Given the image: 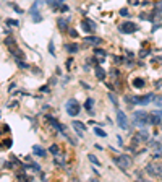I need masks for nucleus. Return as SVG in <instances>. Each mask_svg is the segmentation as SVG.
Segmentation results:
<instances>
[{"label": "nucleus", "mask_w": 162, "mask_h": 182, "mask_svg": "<svg viewBox=\"0 0 162 182\" xmlns=\"http://www.w3.org/2000/svg\"><path fill=\"white\" fill-rule=\"evenodd\" d=\"M96 77H97V80H105V70L102 68V67H96Z\"/></svg>", "instance_id": "nucleus-15"}, {"label": "nucleus", "mask_w": 162, "mask_h": 182, "mask_svg": "<svg viewBox=\"0 0 162 182\" xmlns=\"http://www.w3.org/2000/svg\"><path fill=\"white\" fill-rule=\"evenodd\" d=\"M84 41L88 42V44H101V37H96V36H88V37H84Z\"/></svg>", "instance_id": "nucleus-14"}, {"label": "nucleus", "mask_w": 162, "mask_h": 182, "mask_svg": "<svg viewBox=\"0 0 162 182\" xmlns=\"http://www.w3.org/2000/svg\"><path fill=\"white\" fill-rule=\"evenodd\" d=\"M128 2H130L131 5H136V3H138V0H128Z\"/></svg>", "instance_id": "nucleus-31"}, {"label": "nucleus", "mask_w": 162, "mask_h": 182, "mask_svg": "<svg viewBox=\"0 0 162 182\" xmlns=\"http://www.w3.org/2000/svg\"><path fill=\"white\" fill-rule=\"evenodd\" d=\"M58 2H60V3H63V2H65V0H58Z\"/></svg>", "instance_id": "nucleus-32"}, {"label": "nucleus", "mask_w": 162, "mask_h": 182, "mask_svg": "<svg viewBox=\"0 0 162 182\" xmlns=\"http://www.w3.org/2000/svg\"><path fill=\"white\" fill-rule=\"evenodd\" d=\"M71 127L75 128V130H76V133H78L80 136H83V135H84L86 125L83 124V122H80V120H73V122H71Z\"/></svg>", "instance_id": "nucleus-11"}, {"label": "nucleus", "mask_w": 162, "mask_h": 182, "mask_svg": "<svg viewBox=\"0 0 162 182\" xmlns=\"http://www.w3.org/2000/svg\"><path fill=\"white\" fill-rule=\"evenodd\" d=\"M146 172L152 176V177H161L162 176V164H156V163H151V164L146 166Z\"/></svg>", "instance_id": "nucleus-4"}, {"label": "nucleus", "mask_w": 162, "mask_h": 182, "mask_svg": "<svg viewBox=\"0 0 162 182\" xmlns=\"http://www.w3.org/2000/svg\"><path fill=\"white\" fill-rule=\"evenodd\" d=\"M65 49H67V52H71V54H75V52H78L80 46L73 42V44H67V46H65Z\"/></svg>", "instance_id": "nucleus-16"}, {"label": "nucleus", "mask_w": 162, "mask_h": 182, "mask_svg": "<svg viewBox=\"0 0 162 182\" xmlns=\"http://www.w3.org/2000/svg\"><path fill=\"white\" fill-rule=\"evenodd\" d=\"M94 133H96L97 136H107V133H105L104 130H101V128H97V127L94 128Z\"/></svg>", "instance_id": "nucleus-19"}, {"label": "nucleus", "mask_w": 162, "mask_h": 182, "mask_svg": "<svg viewBox=\"0 0 162 182\" xmlns=\"http://www.w3.org/2000/svg\"><path fill=\"white\" fill-rule=\"evenodd\" d=\"M44 3H45V0H34V3H32V7H31V12H29L34 23L42 21V17H41V13H39V7H42Z\"/></svg>", "instance_id": "nucleus-3"}, {"label": "nucleus", "mask_w": 162, "mask_h": 182, "mask_svg": "<svg viewBox=\"0 0 162 182\" xmlns=\"http://www.w3.org/2000/svg\"><path fill=\"white\" fill-rule=\"evenodd\" d=\"M81 28H83L84 33H93V31H96V25H94V21H91V20H83L81 21Z\"/></svg>", "instance_id": "nucleus-10"}, {"label": "nucleus", "mask_w": 162, "mask_h": 182, "mask_svg": "<svg viewBox=\"0 0 162 182\" xmlns=\"http://www.w3.org/2000/svg\"><path fill=\"white\" fill-rule=\"evenodd\" d=\"M49 52L52 55H55V47H54V41H50V44H49Z\"/></svg>", "instance_id": "nucleus-27"}, {"label": "nucleus", "mask_w": 162, "mask_h": 182, "mask_svg": "<svg viewBox=\"0 0 162 182\" xmlns=\"http://www.w3.org/2000/svg\"><path fill=\"white\" fill-rule=\"evenodd\" d=\"M133 86L135 88H143L144 86V80L143 78H135L133 80Z\"/></svg>", "instance_id": "nucleus-17"}, {"label": "nucleus", "mask_w": 162, "mask_h": 182, "mask_svg": "<svg viewBox=\"0 0 162 182\" xmlns=\"http://www.w3.org/2000/svg\"><path fill=\"white\" fill-rule=\"evenodd\" d=\"M67 112H68V116H71V117H75V116H78L80 114V104L76 103L75 99H70L68 103H67Z\"/></svg>", "instance_id": "nucleus-7"}, {"label": "nucleus", "mask_w": 162, "mask_h": 182, "mask_svg": "<svg viewBox=\"0 0 162 182\" xmlns=\"http://www.w3.org/2000/svg\"><path fill=\"white\" fill-rule=\"evenodd\" d=\"M118 29H120V33H123V34H133L138 29V26L135 25V23H131V21H123V23L118 26Z\"/></svg>", "instance_id": "nucleus-5"}, {"label": "nucleus", "mask_w": 162, "mask_h": 182, "mask_svg": "<svg viewBox=\"0 0 162 182\" xmlns=\"http://www.w3.org/2000/svg\"><path fill=\"white\" fill-rule=\"evenodd\" d=\"M7 23L10 26H18L20 25V21H16V20H12V18H7Z\"/></svg>", "instance_id": "nucleus-24"}, {"label": "nucleus", "mask_w": 162, "mask_h": 182, "mask_svg": "<svg viewBox=\"0 0 162 182\" xmlns=\"http://www.w3.org/2000/svg\"><path fill=\"white\" fill-rule=\"evenodd\" d=\"M89 161L93 163V164H96V166H99V164H101V163H99V159H97V158L94 156V154H89Z\"/></svg>", "instance_id": "nucleus-20"}, {"label": "nucleus", "mask_w": 162, "mask_h": 182, "mask_svg": "<svg viewBox=\"0 0 162 182\" xmlns=\"http://www.w3.org/2000/svg\"><path fill=\"white\" fill-rule=\"evenodd\" d=\"M133 122L135 125H138V127H146V125H149V114L144 111H136L133 114Z\"/></svg>", "instance_id": "nucleus-1"}, {"label": "nucleus", "mask_w": 162, "mask_h": 182, "mask_svg": "<svg viewBox=\"0 0 162 182\" xmlns=\"http://www.w3.org/2000/svg\"><path fill=\"white\" fill-rule=\"evenodd\" d=\"M10 7H12V8L15 10L16 13H20V15H21V13H23V8H20L18 5H15V3H10Z\"/></svg>", "instance_id": "nucleus-26"}, {"label": "nucleus", "mask_w": 162, "mask_h": 182, "mask_svg": "<svg viewBox=\"0 0 162 182\" xmlns=\"http://www.w3.org/2000/svg\"><path fill=\"white\" fill-rule=\"evenodd\" d=\"M18 67H21V68H28V65H26V63H24L23 60H21V62L18 60Z\"/></svg>", "instance_id": "nucleus-30"}, {"label": "nucleus", "mask_w": 162, "mask_h": 182, "mask_svg": "<svg viewBox=\"0 0 162 182\" xmlns=\"http://www.w3.org/2000/svg\"><path fill=\"white\" fill-rule=\"evenodd\" d=\"M49 151H50L52 154H55V156H57V154H58V146H57V145H52L50 148H49Z\"/></svg>", "instance_id": "nucleus-22"}, {"label": "nucleus", "mask_w": 162, "mask_h": 182, "mask_svg": "<svg viewBox=\"0 0 162 182\" xmlns=\"http://www.w3.org/2000/svg\"><path fill=\"white\" fill-rule=\"evenodd\" d=\"M154 101H156V104H157L159 108H162V96H157V98H154Z\"/></svg>", "instance_id": "nucleus-29"}, {"label": "nucleus", "mask_w": 162, "mask_h": 182, "mask_svg": "<svg viewBox=\"0 0 162 182\" xmlns=\"http://www.w3.org/2000/svg\"><path fill=\"white\" fill-rule=\"evenodd\" d=\"M120 15H122V17H130L128 8H122V10H120Z\"/></svg>", "instance_id": "nucleus-28"}, {"label": "nucleus", "mask_w": 162, "mask_h": 182, "mask_svg": "<svg viewBox=\"0 0 162 182\" xmlns=\"http://www.w3.org/2000/svg\"><path fill=\"white\" fill-rule=\"evenodd\" d=\"M93 106H94V99H86V103H84V108L88 109V111H93Z\"/></svg>", "instance_id": "nucleus-18"}, {"label": "nucleus", "mask_w": 162, "mask_h": 182, "mask_svg": "<svg viewBox=\"0 0 162 182\" xmlns=\"http://www.w3.org/2000/svg\"><path fill=\"white\" fill-rule=\"evenodd\" d=\"M113 163L120 168L122 171H126L131 168V164H133V161H131V158L128 156V154H120V156H115L113 158Z\"/></svg>", "instance_id": "nucleus-2"}, {"label": "nucleus", "mask_w": 162, "mask_h": 182, "mask_svg": "<svg viewBox=\"0 0 162 182\" xmlns=\"http://www.w3.org/2000/svg\"><path fill=\"white\" fill-rule=\"evenodd\" d=\"M28 168H31V169H32V171H36V172H39V171H41V166H39V164H36V163H32V164H29Z\"/></svg>", "instance_id": "nucleus-25"}, {"label": "nucleus", "mask_w": 162, "mask_h": 182, "mask_svg": "<svg viewBox=\"0 0 162 182\" xmlns=\"http://www.w3.org/2000/svg\"><path fill=\"white\" fill-rule=\"evenodd\" d=\"M68 23H70L68 18H60V20L57 21L58 29H60V31H67V29H68Z\"/></svg>", "instance_id": "nucleus-12"}, {"label": "nucleus", "mask_w": 162, "mask_h": 182, "mask_svg": "<svg viewBox=\"0 0 162 182\" xmlns=\"http://www.w3.org/2000/svg\"><path fill=\"white\" fill-rule=\"evenodd\" d=\"M117 122H118V127H120V128H123V130L128 128V119H126V114L123 111H120V109L117 111Z\"/></svg>", "instance_id": "nucleus-8"}, {"label": "nucleus", "mask_w": 162, "mask_h": 182, "mask_svg": "<svg viewBox=\"0 0 162 182\" xmlns=\"http://www.w3.org/2000/svg\"><path fill=\"white\" fill-rule=\"evenodd\" d=\"M149 124L151 125L162 124V111H154L152 114H149Z\"/></svg>", "instance_id": "nucleus-9"}, {"label": "nucleus", "mask_w": 162, "mask_h": 182, "mask_svg": "<svg viewBox=\"0 0 162 182\" xmlns=\"http://www.w3.org/2000/svg\"><path fill=\"white\" fill-rule=\"evenodd\" d=\"M131 101H133L131 104H139V106H146V104H149L151 101H154V94L135 96V98H131Z\"/></svg>", "instance_id": "nucleus-6"}, {"label": "nucleus", "mask_w": 162, "mask_h": 182, "mask_svg": "<svg viewBox=\"0 0 162 182\" xmlns=\"http://www.w3.org/2000/svg\"><path fill=\"white\" fill-rule=\"evenodd\" d=\"M109 99H110V103H112L115 108H118V101H117V98H115V96H113V94H109Z\"/></svg>", "instance_id": "nucleus-21"}, {"label": "nucleus", "mask_w": 162, "mask_h": 182, "mask_svg": "<svg viewBox=\"0 0 162 182\" xmlns=\"http://www.w3.org/2000/svg\"><path fill=\"white\" fill-rule=\"evenodd\" d=\"M94 54L101 55V57H105V50L104 49H97V47H96V49H94Z\"/></svg>", "instance_id": "nucleus-23"}, {"label": "nucleus", "mask_w": 162, "mask_h": 182, "mask_svg": "<svg viewBox=\"0 0 162 182\" xmlns=\"http://www.w3.org/2000/svg\"><path fill=\"white\" fill-rule=\"evenodd\" d=\"M32 153H36V156L44 158L45 156V150L42 148V146H39V145H34V146H32Z\"/></svg>", "instance_id": "nucleus-13"}]
</instances>
